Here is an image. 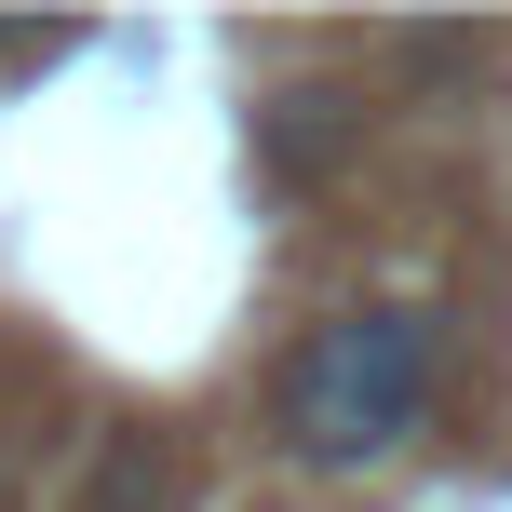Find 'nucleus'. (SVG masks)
Returning <instances> with one entry per match:
<instances>
[{"instance_id":"obj_1","label":"nucleus","mask_w":512,"mask_h":512,"mask_svg":"<svg viewBox=\"0 0 512 512\" xmlns=\"http://www.w3.org/2000/svg\"><path fill=\"white\" fill-rule=\"evenodd\" d=\"M432 378H445V310L364 297V310H337V324H310L297 351H283L270 432H283V459H310V472H378L391 445L432 418Z\"/></svg>"},{"instance_id":"obj_2","label":"nucleus","mask_w":512,"mask_h":512,"mask_svg":"<svg viewBox=\"0 0 512 512\" xmlns=\"http://www.w3.org/2000/svg\"><path fill=\"white\" fill-rule=\"evenodd\" d=\"M162 486H176V445L162 432H108V472L81 486V512H162Z\"/></svg>"}]
</instances>
